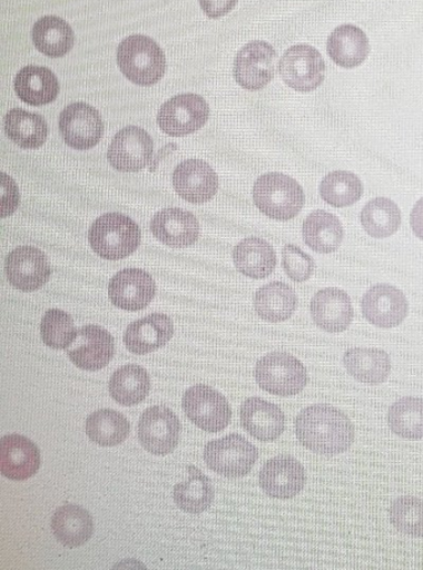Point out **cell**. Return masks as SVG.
Listing matches in <instances>:
<instances>
[{
  "label": "cell",
  "instance_id": "1",
  "mask_svg": "<svg viewBox=\"0 0 423 570\" xmlns=\"http://www.w3.org/2000/svg\"><path fill=\"white\" fill-rule=\"evenodd\" d=\"M296 434L303 446L325 456L345 453L355 438L351 419L327 404L303 409L296 419Z\"/></svg>",
  "mask_w": 423,
  "mask_h": 570
},
{
  "label": "cell",
  "instance_id": "2",
  "mask_svg": "<svg viewBox=\"0 0 423 570\" xmlns=\"http://www.w3.org/2000/svg\"><path fill=\"white\" fill-rule=\"evenodd\" d=\"M253 196L258 210L278 222L296 218L306 203L305 190L299 183L278 171L259 177Z\"/></svg>",
  "mask_w": 423,
  "mask_h": 570
},
{
  "label": "cell",
  "instance_id": "3",
  "mask_svg": "<svg viewBox=\"0 0 423 570\" xmlns=\"http://www.w3.org/2000/svg\"><path fill=\"white\" fill-rule=\"evenodd\" d=\"M142 240L138 224L121 213H107L97 218L89 232V242L106 261H121L134 254Z\"/></svg>",
  "mask_w": 423,
  "mask_h": 570
},
{
  "label": "cell",
  "instance_id": "4",
  "mask_svg": "<svg viewBox=\"0 0 423 570\" xmlns=\"http://www.w3.org/2000/svg\"><path fill=\"white\" fill-rule=\"evenodd\" d=\"M117 62L125 77L139 86L157 83L167 69L165 52L154 39L145 36L125 39L118 47Z\"/></svg>",
  "mask_w": 423,
  "mask_h": 570
},
{
  "label": "cell",
  "instance_id": "5",
  "mask_svg": "<svg viewBox=\"0 0 423 570\" xmlns=\"http://www.w3.org/2000/svg\"><path fill=\"white\" fill-rule=\"evenodd\" d=\"M259 389L278 396L301 393L308 383V373L303 363L285 352L268 353L255 368Z\"/></svg>",
  "mask_w": 423,
  "mask_h": 570
},
{
  "label": "cell",
  "instance_id": "6",
  "mask_svg": "<svg viewBox=\"0 0 423 570\" xmlns=\"http://www.w3.org/2000/svg\"><path fill=\"white\" fill-rule=\"evenodd\" d=\"M257 458V449L237 434L210 441L204 450L205 464L219 475L230 479L246 476Z\"/></svg>",
  "mask_w": 423,
  "mask_h": 570
},
{
  "label": "cell",
  "instance_id": "7",
  "mask_svg": "<svg viewBox=\"0 0 423 570\" xmlns=\"http://www.w3.org/2000/svg\"><path fill=\"white\" fill-rule=\"evenodd\" d=\"M183 411L189 421L208 433H219L232 422L226 397L208 385H194L183 396Z\"/></svg>",
  "mask_w": 423,
  "mask_h": 570
},
{
  "label": "cell",
  "instance_id": "8",
  "mask_svg": "<svg viewBox=\"0 0 423 570\" xmlns=\"http://www.w3.org/2000/svg\"><path fill=\"white\" fill-rule=\"evenodd\" d=\"M210 115L209 105L197 94L175 96L160 107L158 125L160 130L173 137L198 131Z\"/></svg>",
  "mask_w": 423,
  "mask_h": 570
},
{
  "label": "cell",
  "instance_id": "9",
  "mask_svg": "<svg viewBox=\"0 0 423 570\" xmlns=\"http://www.w3.org/2000/svg\"><path fill=\"white\" fill-rule=\"evenodd\" d=\"M278 70L289 88L311 92L317 90L324 81L325 62L317 49L305 45L296 46L282 57Z\"/></svg>",
  "mask_w": 423,
  "mask_h": 570
},
{
  "label": "cell",
  "instance_id": "10",
  "mask_svg": "<svg viewBox=\"0 0 423 570\" xmlns=\"http://www.w3.org/2000/svg\"><path fill=\"white\" fill-rule=\"evenodd\" d=\"M181 425L178 416L166 406H151L140 416L138 439L154 455H168L179 444Z\"/></svg>",
  "mask_w": 423,
  "mask_h": 570
},
{
  "label": "cell",
  "instance_id": "11",
  "mask_svg": "<svg viewBox=\"0 0 423 570\" xmlns=\"http://www.w3.org/2000/svg\"><path fill=\"white\" fill-rule=\"evenodd\" d=\"M276 58L277 53L268 42H249L235 59V80L249 91L264 89L275 77Z\"/></svg>",
  "mask_w": 423,
  "mask_h": 570
},
{
  "label": "cell",
  "instance_id": "12",
  "mask_svg": "<svg viewBox=\"0 0 423 570\" xmlns=\"http://www.w3.org/2000/svg\"><path fill=\"white\" fill-rule=\"evenodd\" d=\"M59 127L65 142L76 149L95 147L105 132L100 112L85 102H75L63 109Z\"/></svg>",
  "mask_w": 423,
  "mask_h": 570
},
{
  "label": "cell",
  "instance_id": "13",
  "mask_svg": "<svg viewBox=\"0 0 423 570\" xmlns=\"http://www.w3.org/2000/svg\"><path fill=\"white\" fill-rule=\"evenodd\" d=\"M154 139L144 128L128 126L112 139L107 158L119 171H138L151 164Z\"/></svg>",
  "mask_w": 423,
  "mask_h": 570
},
{
  "label": "cell",
  "instance_id": "14",
  "mask_svg": "<svg viewBox=\"0 0 423 570\" xmlns=\"http://www.w3.org/2000/svg\"><path fill=\"white\" fill-rule=\"evenodd\" d=\"M363 315L380 328H394L405 321L409 303L405 294L395 286L378 284L368 288L362 301Z\"/></svg>",
  "mask_w": 423,
  "mask_h": 570
},
{
  "label": "cell",
  "instance_id": "15",
  "mask_svg": "<svg viewBox=\"0 0 423 570\" xmlns=\"http://www.w3.org/2000/svg\"><path fill=\"white\" fill-rule=\"evenodd\" d=\"M9 283L20 292H36L48 283L51 267L48 256L35 246H20L7 256Z\"/></svg>",
  "mask_w": 423,
  "mask_h": 570
},
{
  "label": "cell",
  "instance_id": "16",
  "mask_svg": "<svg viewBox=\"0 0 423 570\" xmlns=\"http://www.w3.org/2000/svg\"><path fill=\"white\" fill-rule=\"evenodd\" d=\"M259 487L267 497L289 500L298 497L306 485V471L291 456H277L266 462L259 471Z\"/></svg>",
  "mask_w": 423,
  "mask_h": 570
},
{
  "label": "cell",
  "instance_id": "17",
  "mask_svg": "<svg viewBox=\"0 0 423 570\" xmlns=\"http://www.w3.org/2000/svg\"><path fill=\"white\" fill-rule=\"evenodd\" d=\"M115 356V340L100 326H85L68 350L70 361L83 371L96 372L106 367Z\"/></svg>",
  "mask_w": 423,
  "mask_h": 570
},
{
  "label": "cell",
  "instance_id": "18",
  "mask_svg": "<svg viewBox=\"0 0 423 570\" xmlns=\"http://www.w3.org/2000/svg\"><path fill=\"white\" fill-rule=\"evenodd\" d=\"M157 286L154 277L140 268H125L108 285L111 303L125 311L146 308L155 298Z\"/></svg>",
  "mask_w": 423,
  "mask_h": 570
},
{
  "label": "cell",
  "instance_id": "19",
  "mask_svg": "<svg viewBox=\"0 0 423 570\" xmlns=\"http://www.w3.org/2000/svg\"><path fill=\"white\" fill-rule=\"evenodd\" d=\"M173 186L178 195L189 203L210 200L218 191L219 177L203 159L184 160L173 174Z\"/></svg>",
  "mask_w": 423,
  "mask_h": 570
},
{
  "label": "cell",
  "instance_id": "20",
  "mask_svg": "<svg viewBox=\"0 0 423 570\" xmlns=\"http://www.w3.org/2000/svg\"><path fill=\"white\" fill-rule=\"evenodd\" d=\"M311 315L321 330L329 333L344 332L348 330L354 317L352 299L341 288H323L311 301Z\"/></svg>",
  "mask_w": 423,
  "mask_h": 570
},
{
  "label": "cell",
  "instance_id": "21",
  "mask_svg": "<svg viewBox=\"0 0 423 570\" xmlns=\"http://www.w3.org/2000/svg\"><path fill=\"white\" fill-rule=\"evenodd\" d=\"M40 465V451L28 438L12 434L0 441V472L7 479L28 480L36 475Z\"/></svg>",
  "mask_w": 423,
  "mask_h": 570
},
{
  "label": "cell",
  "instance_id": "22",
  "mask_svg": "<svg viewBox=\"0 0 423 570\" xmlns=\"http://www.w3.org/2000/svg\"><path fill=\"white\" fill-rule=\"evenodd\" d=\"M150 230L160 243L184 247L198 240L200 224L190 212L167 208L155 215L150 222Z\"/></svg>",
  "mask_w": 423,
  "mask_h": 570
},
{
  "label": "cell",
  "instance_id": "23",
  "mask_svg": "<svg viewBox=\"0 0 423 570\" xmlns=\"http://www.w3.org/2000/svg\"><path fill=\"white\" fill-rule=\"evenodd\" d=\"M242 425L246 432L259 441H274L285 432L286 417L277 405L248 397L242 406Z\"/></svg>",
  "mask_w": 423,
  "mask_h": 570
},
{
  "label": "cell",
  "instance_id": "24",
  "mask_svg": "<svg viewBox=\"0 0 423 570\" xmlns=\"http://www.w3.org/2000/svg\"><path fill=\"white\" fill-rule=\"evenodd\" d=\"M173 335H175L173 321L167 315L154 314L129 325L125 332L124 342L129 352L144 356L166 346Z\"/></svg>",
  "mask_w": 423,
  "mask_h": 570
},
{
  "label": "cell",
  "instance_id": "25",
  "mask_svg": "<svg viewBox=\"0 0 423 570\" xmlns=\"http://www.w3.org/2000/svg\"><path fill=\"white\" fill-rule=\"evenodd\" d=\"M52 532L65 547L79 548L90 541L95 525L89 511L76 504H65L53 513Z\"/></svg>",
  "mask_w": 423,
  "mask_h": 570
},
{
  "label": "cell",
  "instance_id": "26",
  "mask_svg": "<svg viewBox=\"0 0 423 570\" xmlns=\"http://www.w3.org/2000/svg\"><path fill=\"white\" fill-rule=\"evenodd\" d=\"M327 50L336 66L353 69L362 66L371 51V46L362 29L346 24L333 31Z\"/></svg>",
  "mask_w": 423,
  "mask_h": 570
},
{
  "label": "cell",
  "instance_id": "27",
  "mask_svg": "<svg viewBox=\"0 0 423 570\" xmlns=\"http://www.w3.org/2000/svg\"><path fill=\"white\" fill-rule=\"evenodd\" d=\"M344 367L357 382L382 384L392 372L388 354L377 348H352L345 352Z\"/></svg>",
  "mask_w": 423,
  "mask_h": 570
},
{
  "label": "cell",
  "instance_id": "28",
  "mask_svg": "<svg viewBox=\"0 0 423 570\" xmlns=\"http://www.w3.org/2000/svg\"><path fill=\"white\" fill-rule=\"evenodd\" d=\"M233 257L238 272L256 279L273 274L277 264L273 245L264 239L255 238V236L238 243L233 252Z\"/></svg>",
  "mask_w": 423,
  "mask_h": 570
},
{
  "label": "cell",
  "instance_id": "29",
  "mask_svg": "<svg viewBox=\"0 0 423 570\" xmlns=\"http://www.w3.org/2000/svg\"><path fill=\"white\" fill-rule=\"evenodd\" d=\"M303 239L313 252L332 254L340 249L344 239L341 220L329 212L316 210L303 223Z\"/></svg>",
  "mask_w": 423,
  "mask_h": 570
},
{
  "label": "cell",
  "instance_id": "30",
  "mask_svg": "<svg viewBox=\"0 0 423 570\" xmlns=\"http://www.w3.org/2000/svg\"><path fill=\"white\" fill-rule=\"evenodd\" d=\"M14 89L21 101L42 106L58 98L60 85L56 73L48 68L27 67L18 72Z\"/></svg>",
  "mask_w": 423,
  "mask_h": 570
},
{
  "label": "cell",
  "instance_id": "31",
  "mask_svg": "<svg viewBox=\"0 0 423 570\" xmlns=\"http://www.w3.org/2000/svg\"><path fill=\"white\" fill-rule=\"evenodd\" d=\"M297 304L295 289L278 282L258 288L254 298L257 315L273 324L291 318L295 314Z\"/></svg>",
  "mask_w": 423,
  "mask_h": 570
},
{
  "label": "cell",
  "instance_id": "32",
  "mask_svg": "<svg viewBox=\"0 0 423 570\" xmlns=\"http://www.w3.org/2000/svg\"><path fill=\"white\" fill-rule=\"evenodd\" d=\"M32 41L49 58H62L73 48L75 36L67 21L58 17H45L32 29Z\"/></svg>",
  "mask_w": 423,
  "mask_h": 570
},
{
  "label": "cell",
  "instance_id": "33",
  "mask_svg": "<svg viewBox=\"0 0 423 570\" xmlns=\"http://www.w3.org/2000/svg\"><path fill=\"white\" fill-rule=\"evenodd\" d=\"M4 130L14 144L23 148H39L48 138L45 117L21 109L10 110L6 115Z\"/></svg>",
  "mask_w": 423,
  "mask_h": 570
},
{
  "label": "cell",
  "instance_id": "34",
  "mask_svg": "<svg viewBox=\"0 0 423 570\" xmlns=\"http://www.w3.org/2000/svg\"><path fill=\"white\" fill-rule=\"evenodd\" d=\"M131 432L127 417L111 409H101L86 419V434L95 444L112 448L122 444Z\"/></svg>",
  "mask_w": 423,
  "mask_h": 570
},
{
  "label": "cell",
  "instance_id": "35",
  "mask_svg": "<svg viewBox=\"0 0 423 570\" xmlns=\"http://www.w3.org/2000/svg\"><path fill=\"white\" fill-rule=\"evenodd\" d=\"M149 391V375L139 365H125L111 376L110 394L118 404L132 406L142 403Z\"/></svg>",
  "mask_w": 423,
  "mask_h": 570
},
{
  "label": "cell",
  "instance_id": "36",
  "mask_svg": "<svg viewBox=\"0 0 423 570\" xmlns=\"http://www.w3.org/2000/svg\"><path fill=\"white\" fill-rule=\"evenodd\" d=\"M188 472V480L178 483L173 497L181 511L199 514L208 510L214 501L213 483L197 468L189 466Z\"/></svg>",
  "mask_w": 423,
  "mask_h": 570
},
{
  "label": "cell",
  "instance_id": "37",
  "mask_svg": "<svg viewBox=\"0 0 423 570\" xmlns=\"http://www.w3.org/2000/svg\"><path fill=\"white\" fill-rule=\"evenodd\" d=\"M361 220L368 235L376 239H385L400 229L403 218L396 203L387 198H376L366 204Z\"/></svg>",
  "mask_w": 423,
  "mask_h": 570
},
{
  "label": "cell",
  "instance_id": "38",
  "mask_svg": "<svg viewBox=\"0 0 423 570\" xmlns=\"http://www.w3.org/2000/svg\"><path fill=\"white\" fill-rule=\"evenodd\" d=\"M364 193L363 183L352 171L335 170L325 176L319 186L323 200L334 208H346L360 202Z\"/></svg>",
  "mask_w": 423,
  "mask_h": 570
},
{
  "label": "cell",
  "instance_id": "39",
  "mask_svg": "<svg viewBox=\"0 0 423 570\" xmlns=\"http://www.w3.org/2000/svg\"><path fill=\"white\" fill-rule=\"evenodd\" d=\"M387 423L393 433L406 440L423 439V400L406 396L388 409Z\"/></svg>",
  "mask_w": 423,
  "mask_h": 570
},
{
  "label": "cell",
  "instance_id": "40",
  "mask_svg": "<svg viewBox=\"0 0 423 570\" xmlns=\"http://www.w3.org/2000/svg\"><path fill=\"white\" fill-rule=\"evenodd\" d=\"M41 338L52 350H68L78 337L73 320L67 312L52 308L47 312L40 324Z\"/></svg>",
  "mask_w": 423,
  "mask_h": 570
},
{
  "label": "cell",
  "instance_id": "41",
  "mask_svg": "<svg viewBox=\"0 0 423 570\" xmlns=\"http://www.w3.org/2000/svg\"><path fill=\"white\" fill-rule=\"evenodd\" d=\"M395 529L410 537L423 538V501L417 498H399L388 511Z\"/></svg>",
  "mask_w": 423,
  "mask_h": 570
},
{
  "label": "cell",
  "instance_id": "42",
  "mask_svg": "<svg viewBox=\"0 0 423 570\" xmlns=\"http://www.w3.org/2000/svg\"><path fill=\"white\" fill-rule=\"evenodd\" d=\"M282 265L287 276L295 283H305L314 273V261L298 246L288 244L282 252Z\"/></svg>",
  "mask_w": 423,
  "mask_h": 570
},
{
  "label": "cell",
  "instance_id": "43",
  "mask_svg": "<svg viewBox=\"0 0 423 570\" xmlns=\"http://www.w3.org/2000/svg\"><path fill=\"white\" fill-rule=\"evenodd\" d=\"M0 188H2V206H0V214H2V218L8 217V215H12L19 204V190L17 183L13 178H10L8 175H0Z\"/></svg>",
  "mask_w": 423,
  "mask_h": 570
},
{
  "label": "cell",
  "instance_id": "44",
  "mask_svg": "<svg viewBox=\"0 0 423 570\" xmlns=\"http://www.w3.org/2000/svg\"><path fill=\"white\" fill-rule=\"evenodd\" d=\"M204 13L212 19H218L229 14L235 8L237 0H199Z\"/></svg>",
  "mask_w": 423,
  "mask_h": 570
},
{
  "label": "cell",
  "instance_id": "45",
  "mask_svg": "<svg viewBox=\"0 0 423 570\" xmlns=\"http://www.w3.org/2000/svg\"><path fill=\"white\" fill-rule=\"evenodd\" d=\"M412 232L423 242V198L420 199L414 209L411 212L410 217Z\"/></svg>",
  "mask_w": 423,
  "mask_h": 570
},
{
  "label": "cell",
  "instance_id": "46",
  "mask_svg": "<svg viewBox=\"0 0 423 570\" xmlns=\"http://www.w3.org/2000/svg\"><path fill=\"white\" fill-rule=\"evenodd\" d=\"M177 149H178L177 144H168L165 147H163L159 150L156 158L154 160H151V164L149 166V171H151V174H155V171L159 167L161 160L165 159L166 157H168L171 153H175V150H177Z\"/></svg>",
  "mask_w": 423,
  "mask_h": 570
}]
</instances>
